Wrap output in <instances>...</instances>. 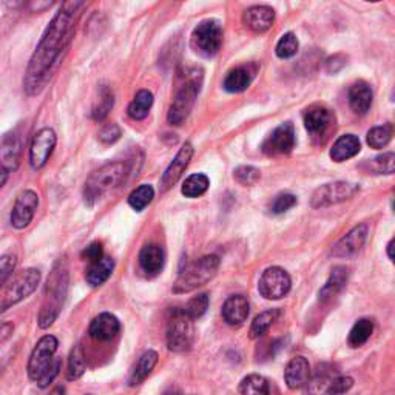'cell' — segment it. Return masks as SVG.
Segmentation results:
<instances>
[{
    "instance_id": "cell-6",
    "label": "cell",
    "mask_w": 395,
    "mask_h": 395,
    "mask_svg": "<svg viewBox=\"0 0 395 395\" xmlns=\"http://www.w3.org/2000/svg\"><path fill=\"white\" fill-rule=\"evenodd\" d=\"M23 150V133L16 130L0 136V190L4 189L11 173L19 167Z\"/></svg>"
},
{
    "instance_id": "cell-32",
    "label": "cell",
    "mask_w": 395,
    "mask_h": 395,
    "mask_svg": "<svg viewBox=\"0 0 395 395\" xmlns=\"http://www.w3.org/2000/svg\"><path fill=\"white\" fill-rule=\"evenodd\" d=\"M115 105V95H113V90L102 85L99 88V99L96 100V104L93 107V119L95 121H104V119L108 116V113L112 112V108Z\"/></svg>"
},
{
    "instance_id": "cell-33",
    "label": "cell",
    "mask_w": 395,
    "mask_h": 395,
    "mask_svg": "<svg viewBox=\"0 0 395 395\" xmlns=\"http://www.w3.org/2000/svg\"><path fill=\"white\" fill-rule=\"evenodd\" d=\"M87 369V363H85V355H84V349H82L80 344L75 346L71 349L70 357H68V367H67V379L70 381L79 380L82 375L85 374Z\"/></svg>"
},
{
    "instance_id": "cell-47",
    "label": "cell",
    "mask_w": 395,
    "mask_h": 395,
    "mask_svg": "<svg viewBox=\"0 0 395 395\" xmlns=\"http://www.w3.org/2000/svg\"><path fill=\"white\" fill-rule=\"evenodd\" d=\"M354 386V380L351 376H344V375H338L337 379L334 380L332 386H330L329 395H342L344 392H347Z\"/></svg>"
},
{
    "instance_id": "cell-34",
    "label": "cell",
    "mask_w": 395,
    "mask_h": 395,
    "mask_svg": "<svg viewBox=\"0 0 395 395\" xmlns=\"http://www.w3.org/2000/svg\"><path fill=\"white\" fill-rule=\"evenodd\" d=\"M209 186H210V181L206 174L196 173V174H191V177H189L186 181H184L181 193L186 198H199L207 191Z\"/></svg>"
},
{
    "instance_id": "cell-11",
    "label": "cell",
    "mask_w": 395,
    "mask_h": 395,
    "mask_svg": "<svg viewBox=\"0 0 395 395\" xmlns=\"http://www.w3.org/2000/svg\"><path fill=\"white\" fill-rule=\"evenodd\" d=\"M360 190L357 184L346 182V181H337L325 184V186L318 187L310 199V206L314 209H323L334 204L344 203V201L351 199L355 193Z\"/></svg>"
},
{
    "instance_id": "cell-40",
    "label": "cell",
    "mask_w": 395,
    "mask_h": 395,
    "mask_svg": "<svg viewBox=\"0 0 395 395\" xmlns=\"http://www.w3.org/2000/svg\"><path fill=\"white\" fill-rule=\"evenodd\" d=\"M298 48H300V43H298L297 36L293 33H286L278 41L275 53H277V56L280 59H290L298 53Z\"/></svg>"
},
{
    "instance_id": "cell-38",
    "label": "cell",
    "mask_w": 395,
    "mask_h": 395,
    "mask_svg": "<svg viewBox=\"0 0 395 395\" xmlns=\"http://www.w3.org/2000/svg\"><path fill=\"white\" fill-rule=\"evenodd\" d=\"M154 198V189L150 186V184H142L137 189H135L130 196H128V204L136 212H142V210L149 206Z\"/></svg>"
},
{
    "instance_id": "cell-8",
    "label": "cell",
    "mask_w": 395,
    "mask_h": 395,
    "mask_svg": "<svg viewBox=\"0 0 395 395\" xmlns=\"http://www.w3.org/2000/svg\"><path fill=\"white\" fill-rule=\"evenodd\" d=\"M193 339H195L193 320L184 310H172L167 323V347L172 352H186L193 346Z\"/></svg>"
},
{
    "instance_id": "cell-13",
    "label": "cell",
    "mask_w": 395,
    "mask_h": 395,
    "mask_svg": "<svg viewBox=\"0 0 395 395\" xmlns=\"http://www.w3.org/2000/svg\"><path fill=\"white\" fill-rule=\"evenodd\" d=\"M39 207V196L34 190H23L19 196L16 198V203L11 210L10 223L17 231L28 227L33 221V218L38 212Z\"/></svg>"
},
{
    "instance_id": "cell-39",
    "label": "cell",
    "mask_w": 395,
    "mask_h": 395,
    "mask_svg": "<svg viewBox=\"0 0 395 395\" xmlns=\"http://www.w3.org/2000/svg\"><path fill=\"white\" fill-rule=\"evenodd\" d=\"M392 135H394L392 124H386L380 127H374L372 130L367 132L366 139L372 149H383V147H386L391 142Z\"/></svg>"
},
{
    "instance_id": "cell-20",
    "label": "cell",
    "mask_w": 395,
    "mask_h": 395,
    "mask_svg": "<svg viewBox=\"0 0 395 395\" xmlns=\"http://www.w3.org/2000/svg\"><path fill=\"white\" fill-rule=\"evenodd\" d=\"M310 375V366L305 357H293L284 369V380L290 389H301L309 383Z\"/></svg>"
},
{
    "instance_id": "cell-18",
    "label": "cell",
    "mask_w": 395,
    "mask_h": 395,
    "mask_svg": "<svg viewBox=\"0 0 395 395\" xmlns=\"http://www.w3.org/2000/svg\"><path fill=\"white\" fill-rule=\"evenodd\" d=\"M119 330H121L119 320L115 315L108 314V312H104V314H99L91 321L88 334L96 342H110V339H113L119 334Z\"/></svg>"
},
{
    "instance_id": "cell-50",
    "label": "cell",
    "mask_w": 395,
    "mask_h": 395,
    "mask_svg": "<svg viewBox=\"0 0 395 395\" xmlns=\"http://www.w3.org/2000/svg\"><path fill=\"white\" fill-rule=\"evenodd\" d=\"M59 369H60V362L59 360H54V364L51 369L47 372V375L43 376V379L38 383L41 388H47V386H50V383H53V380L56 379L58 374H59Z\"/></svg>"
},
{
    "instance_id": "cell-42",
    "label": "cell",
    "mask_w": 395,
    "mask_h": 395,
    "mask_svg": "<svg viewBox=\"0 0 395 395\" xmlns=\"http://www.w3.org/2000/svg\"><path fill=\"white\" fill-rule=\"evenodd\" d=\"M209 305H210V300H209V295L207 293H199V295L196 297H193L189 302H187V306L184 307V312H186V315L191 320H198L203 317L207 309H209Z\"/></svg>"
},
{
    "instance_id": "cell-19",
    "label": "cell",
    "mask_w": 395,
    "mask_h": 395,
    "mask_svg": "<svg viewBox=\"0 0 395 395\" xmlns=\"http://www.w3.org/2000/svg\"><path fill=\"white\" fill-rule=\"evenodd\" d=\"M256 71H258V67L255 63H247V65L232 70L223 82L224 90L228 91V93H243V91L251 87Z\"/></svg>"
},
{
    "instance_id": "cell-53",
    "label": "cell",
    "mask_w": 395,
    "mask_h": 395,
    "mask_svg": "<svg viewBox=\"0 0 395 395\" xmlns=\"http://www.w3.org/2000/svg\"><path fill=\"white\" fill-rule=\"evenodd\" d=\"M162 395H182V392L179 389H177V388H170V389L165 391Z\"/></svg>"
},
{
    "instance_id": "cell-22",
    "label": "cell",
    "mask_w": 395,
    "mask_h": 395,
    "mask_svg": "<svg viewBox=\"0 0 395 395\" xmlns=\"http://www.w3.org/2000/svg\"><path fill=\"white\" fill-rule=\"evenodd\" d=\"M165 263V255L162 247L158 244H147L139 252V268L147 277H156Z\"/></svg>"
},
{
    "instance_id": "cell-1",
    "label": "cell",
    "mask_w": 395,
    "mask_h": 395,
    "mask_svg": "<svg viewBox=\"0 0 395 395\" xmlns=\"http://www.w3.org/2000/svg\"><path fill=\"white\" fill-rule=\"evenodd\" d=\"M84 6V2H75V0L62 4L56 16L48 23L25 71L23 91L26 96H38L47 87L54 71L59 67L62 54L70 47L80 10Z\"/></svg>"
},
{
    "instance_id": "cell-37",
    "label": "cell",
    "mask_w": 395,
    "mask_h": 395,
    "mask_svg": "<svg viewBox=\"0 0 395 395\" xmlns=\"http://www.w3.org/2000/svg\"><path fill=\"white\" fill-rule=\"evenodd\" d=\"M278 317H280L278 309H269V310L261 312V314L258 317H255V320H253L252 327H251V337L258 338V337L264 335L272 327L275 321L278 320Z\"/></svg>"
},
{
    "instance_id": "cell-15",
    "label": "cell",
    "mask_w": 395,
    "mask_h": 395,
    "mask_svg": "<svg viewBox=\"0 0 395 395\" xmlns=\"http://www.w3.org/2000/svg\"><path fill=\"white\" fill-rule=\"evenodd\" d=\"M295 147V128L290 122H284L275 128L272 135L264 141L263 152L269 156L288 154Z\"/></svg>"
},
{
    "instance_id": "cell-21",
    "label": "cell",
    "mask_w": 395,
    "mask_h": 395,
    "mask_svg": "<svg viewBox=\"0 0 395 395\" xmlns=\"http://www.w3.org/2000/svg\"><path fill=\"white\" fill-rule=\"evenodd\" d=\"M251 305L244 295H232L223 305V318L227 325L240 326L249 317Z\"/></svg>"
},
{
    "instance_id": "cell-54",
    "label": "cell",
    "mask_w": 395,
    "mask_h": 395,
    "mask_svg": "<svg viewBox=\"0 0 395 395\" xmlns=\"http://www.w3.org/2000/svg\"><path fill=\"white\" fill-rule=\"evenodd\" d=\"M88 395H90V394H88Z\"/></svg>"
},
{
    "instance_id": "cell-4",
    "label": "cell",
    "mask_w": 395,
    "mask_h": 395,
    "mask_svg": "<svg viewBox=\"0 0 395 395\" xmlns=\"http://www.w3.org/2000/svg\"><path fill=\"white\" fill-rule=\"evenodd\" d=\"M219 269V258L216 255H207L190 264L186 270H182L177 283L173 284L174 293H187L204 286L212 280Z\"/></svg>"
},
{
    "instance_id": "cell-51",
    "label": "cell",
    "mask_w": 395,
    "mask_h": 395,
    "mask_svg": "<svg viewBox=\"0 0 395 395\" xmlns=\"http://www.w3.org/2000/svg\"><path fill=\"white\" fill-rule=\"evenodd\" d=\"M48 395H65V389H63L62 386H58V388H54Z\"/></svg>"
},
{
    "instance_id": "cell-28",
    "label": "cell",
    "mask_w": 395,
    "mask_h": 395,
    "mask_svg": "<svg viewBox=\"0 0 395 395\" xmlns=\"http://www.w3.org/2000/svg\"><path fill=\"white\" fill-rule=\"evenodd\" d=\"M339 374L334 369L332 366H318L314 375H310L309 380V391L312 395H329L330 386Z\"/></svg>"
},
{
    "instance_id": "cell-48",
    "label": "cell",
    "mask_w": 395,
    "mask_h": 395,
    "mask_svg": "<svg viewBox=\"0 0 395 395\" xmlns=\"http://www.w3.org/2000/svg\"><path fill=\"white\" fill-rule=\"evenodd\" d=\"M102 256H104V251H102V244L100 243H91L84 251H82V258L87 260L88 263H95L102 258Z\"/></svg>"
},
{
    "instance_id": "cell-52",
    "label": "cell",
    "mask_w": 395,
    "mask_h": 395,
    "mask_svg": "<svg viewBox=\"0 0 395 395\" xmlns=\"http://www.w3.org/2000/svg\"><path fill=\"white\" fill-rule=\"evenodd\" d=\"M388 256L391 261H394V240H391L388 244Z\"/></svg>"
},
{
    "instance_id": "cell-44",
    "label": "cell",
    "mask_w": 395,
    "mask_h": 395,
    "mask_svg": "<svg viewBox=\"0 0 395 395\" xmlns=\"http://www.w3.org/2000/svg\"><path fill=\"white\" fill-rule=\"evenodd\" d=\"M293 206H297V196L292 195V193H281L272 201L270 212L273 215H281L286 214Z\"/></svg>"
},
{
    "instance_id": "cell-43",
    "label": "cell",
    "mask_w": 395,
    "mask_h": 395,
    "mask_svg": "<svg viewBox=\"0 0 395 395\" xmlns=\"http://www.w3.org/2000/svg\"><path fill=\"white\" fill-rule=\"evenodd\" d=\"M233 178L241 184V186H255L260 181L261 173L258 169L251 167V165H243L233 172Z\"/></svg>"
},
{
    "instance_id": "cell-36",
    "label": "cell",
    "mask_w": 395,
    "mask_h": 395,
    "mask_svg": "<svg viewBox=\"0 0 395 395\" xmlns=\"http://www.w3.org/2000/svg\"><path fill=\"white\" fill-rule=\"evenodd\" d=\"M269 381L258 374L247 375L240 384L241 395H269Z\"/></svg>"
},
{
    "instance_id": "cell-2",
    "label": "cell",
    "mask_w": 395,
    "mask_h": 395,
    "mask_svg": "<svg viewBox=\"0 0 395 395\" xmlns=\"http://www.w3.org/2000/svg\"><path fill=\"white\" fill-rule=\"evenodd\" d=\"M132 172V165L127 161L108 162L90 174L85 181L84 198L88 206H93L99 198L121 187Z\"/></svg>"
},
{
    "instance_id": "cell-46",
    "label": "cell",
    "mask_w": 395,
    "mask_h": 395,
    "mask_svg": "<svg viewBox=\"0 0 395 395\" xmlns=\"http://www.w3.org/2000/svg\"><path fill=\"white\" fill-rule=\"evenodd\" d=\"M98 136L104 144H115L119 137H121V128H119V125L115 122L105 124L100 127Z\"/></svg>"
},
{
    "instance_id": "cell-3",
    "label": "cell",
    "mask_w": 395,
    "mask_h": 395,
    "mask_svg": "<svg viewBox=\"0 0 395 395\" xmlns=\"http://www.w3.org/2000/svg\"><path fill=\"white\" fill-rule=\"evenodd\" d=\"M68 293V270L63 263L54 265L50 273L47 286H45V298L39 314V327L47 329L58 320Z\"/></svg>"
},
{
    "instance_id": "cell-26",
    "label": "cell",
    "mask_w": 395,
    "mask_h": 395,
    "mask_svg": "<svg viewBox=\"0 0 395 395\" xmlns=\"http://www.w3.org/2000/svg\"><path fill=\"white\" fill-rule=\"evenodd\" d=\"M360 139L355 135H343L338 137L332 145V149H330V158L335 162H343L360 153Z\"/></svg>"
},
{
    "instance_id": "cell-25",
    "label": "cell",
    "mask_w": 395,
    "mask_h": 395,
    "mask_svg": "<svg viewBox=\"0 0 395 395\" xmlns=\"http://www.w3.org/2000/svg\"><path fill=\"white\" fill-rule=\"evenodd\" d=\"M302 119H305L306 130L312 136H321L326 132V128L330 125L332 115H330V112L326 107L314 105L306 110L305 115H302Z\"/></svg>"
},
{
    "instance_id": "cell-10",
    "label": "cell",
    "mask_w": 395,
    "mask_h": 395,
    "mask_svg": "<svg viewBox=\"0 0 395 395\" xmlns=\"http://www.w3.org/2000/svg\"><path fill=\"white\" fill-rule=\"evenodd\" d=\"M59 342L56 337L45 335L34 346L28 362V376L33 381H41L54 364V354L58 351Z\"/></svg>"
},
{
    "instance_id": "cell-7",
    "label": "cell",
    "mask_w": 395,
    "mask_h": 395,
    "mask_svg": "<svg viewBox=\"0 0 395 395\" xmlns=\"http://www.w3.org/2000/svg\"><path fill=\"white\" fill-rule=\"evenodd\" d=\"M41 283V270L39 269H25L19 272L16 277L8 283L2 298H0V312H5L11 306L28 298L31 293L38 289Z\"/></svg>"
},
{
    "instance_id": "cell-24",
    "label": "cell",
    "mask_w": 395,
    "mask_h": 395,
    "mask_svg": "<svg viewBox=\"0 0 395 395\" xmlns=\"http://www.w3.org/2000/svg\"><path fill=\"white\" fill-rule=\"evenodd\" d=\"M347 98H349V105H351L354 113L366 115L372 105L374 93L369 84H366L363 80H358L351 88H349Z\"/></svg>"
},
{
    "instance_id": "cell-45",
    "label": "cell",
    "mask_w": 395,
    "mask_h": 395,
    "mask_svg": "<svg viewBox=\"0 0 395 395\" xmlns=\"http://www.w3.org/2000/svg\"><path fill=\"white\" fill-rule=\"evenodd\" d=\"M16 265H17V260L14 255L6 253V255L0 256V289H2L8 281H10Z\"/></svg>"
},
{
    "instance_id": "cell-35",
    "label": "cell",
    "mask_w": 395,
    "mask_h": 395,
    "mask_svg": "<svg viewBox=\"0 0 395 395\" xmlns=\"http://www.w3.org/2000/svg\"><path fill=\"white\" fill-rule=\"evenodd\" d=\"M374 332V321L369 318L358 320L349 334V344L352 347L363 346Z\"/></svg>"
},
{
    "instance_id": "cell-17",
    "label": "cell",
    "mask_w": 395,
    "mask_h": 395,
    "mask_svg": "<svg viewBox=\"0 0 395 395\" xmlns=\"http://www.w3.org/2000/svg\"><path fill=\"white\" fill-rule=\"evenodd\" d=\"M191 156H193V145L190 142H186L179 149L178 154L174 156V159L170 162L169 167L165 169L161 178V191L170 190L174 184L179 181L184 170L189 167Z\"/></svg>"
},
{
    "instance_id": "cell-49",
    "label": "cell",
    "mask_w": 395,
    "mask_h": 395,
    "mask_svg": "<svg viewBox=\"0 0 395 395\" xmlns=\"http://www.w3.org/2000/svg\"><path fill=\"white\" fill-rule=\"evenodd\" d=\"M344 65H346V59L342 56V54H337V56L327 59L326 70L329 73H334V75H335V73H338Z\"/></svg>"
},
{
    "instance_id": "cell-30",
    "label": "cell",
    "mask_w": 395,
    "mask_h": 395,
    "mask_svg": "<svg viewBox=\"0 0 395 395\" xmlns=\"http://www.w3.org/2000/svg\"><path fill=\"white\" fill-rule=\"evenodd\" d=\"M156 364H158V352L147 351L145 354H142L139 362H137V364L135 366V369L130 375V380H128V384L130 386L141 384L147 379V376L152 374Z\"/></svg>"
},
{
    "instance_id": "cell-23",
    "label": "cell",
    "mask_w": 395,
    "mask_h": 395,
    "mask_svg": "<svg viewBox=\"0 0 395 395\" xmlns=\"http://www.w3.org/2000/svg\"><path fill=\"white\" fill-rule=\"evenodd\" d=\"M275 22L273 8L268 5H255L244 13V23L256 33L268 31Z\"/></svg>"
},
{
    "instance_id": "cell-9",
    "label": "cell",
    "mask_w": 395,
    "mask_h": 395,
    "mask_svg": "<svg viewBox=\"0 0 395 395\" xmlns=\"http://www.w3.org/2000/svg\"><path fill=\"white\" fill-rule=\"evenodd\" d=\"M223 45V28L218 21H203L191 33V47L201 56L214 58Z\"/></svg>"
},
{
    "instance_id": "cell-12",
    "label": "cell",
    "mask_w": 395,
    "mask_h": 395,
    "mask_svg": "<svg viewBox=\"0 0 395 395\" xmlns=\"http://www.w3.org/2000/svg\"><path fill=\"white\" fill-rule=\"evenodd\" d=\"M292 286L289 273L281 268H269L261 275L258 290L265 300H280L286 297Z\"/></svg>"
},
{
    "instance_id": "cell-14",
    "label": "cell",
    "mask_w": 395,
    "mask_h": 395,
    "mask_svg": "<svg viewBox=\"0 0 395 395\" xmlns=\"http://www.w3.org/2000/svg\"><path fill=\"white\" fill-rule=\"evenodd\" d=\"M56 142L58 136L54 133L53 128L45 127L34 135L30 147V164L33 169H42L43 165L48 162L54 147H56Z\"/></svg>"
},
{
    "instance_id": "cell-31",
    "label": "cell",
    "mask_w": 395,
    "mask_h": 395,
    "mask_svg": "<svg viewBox=\"0 0 395 395\" xmlns=\"http://www.w3.org/2000/svg\"><path fill=\"white\" fill-rule=\"evenodd\" d=\"M153 105V95L149 90H139L136 93L132 104L128 105V116L135 121H144L149 116L150 108Z\"/></svg>"
},
{
    "instance_id": "cell-27",
    "label": "cell",
    "mask_w": 395,
    "mask_h": 395,
    "mask_svg": "<svg viewBox=\"0 0 395 395\" xmlns=\"http://www.w3.org/2000/svg\"><path fill=\"white\" fill-rule=\"evenodd\" d=\"M113 269H115L113 258H110V256H102L100 260L90 263V265L85 270V280L91 288L102 286V284L112 277Z\"/></svg>"
},
{
    "instance_id": "cell-5",
    "label": "cell",
    "mask_w": 395,
    "mask_h": 395,
    "mask_svg": "<svg viewBox=\"0 0 395 395\" xmlns=\"http://www.w3.org/2000/svg\"><path fill=\"white\" fill-rule=\"evenodd\" d=\"M201 84H203V75L201 71H195L177 91L167 113V122L170 125H181L189 117L199 95Z\"/></svg>"
},
{
    "instance_id": "cell-41",
    "label": "cell",
    "mask_w": 395,
    "mask_h": 395,
    "mask_svg": "<svg viewBox=\"0 0 395 395\" xmlns=\"http://www.w3.org/2000/svg\"><path fill=\"white\" fill-rule=\"evenodd\" d=\"M367 167H369V172H374L375 174H392L395 167V154L389 152L376 156V158L367 162Z\"/></svg>"
},
{
    "instance_id": "cell-29",
    "label": "cell",
    "mask_w": 395,
    "mask_h": 395,
    "mask_svg": "<svg viewBox=\"0 0 395 395\" xmlns=\"http://www.w3.org/2000/svg\"><path fill=\"white\" fill-rule=\"evenodd\" d=\"M347 277H349L347 269L343 268V265H337V268H334L332 272H330L329 280L318 292L320 300L327 301L330 298H334L338 292H342L347 283Z\"/></svg>"
},
{
    "instance_id": "cell-16",
    "label": "cell",
    "mask_w": 395,
    "mask_h": 395,
    "mask_svg": "<svg viewBox=\"0 0 395 395\" xmlns=\"http://www.w3.org/2000/svg\"><path fill=\"white\" fill-rule=\"evenodd\" d=\"M367 233H369L367 224H358L332 247L330 255L335 256V258H351V256L357 255L363 249L367 240Z\"/></svg>"
}]
</instances>
